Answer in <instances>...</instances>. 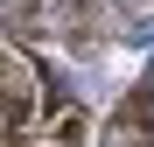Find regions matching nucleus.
I'll use <instances>...</instances> for the list:
<instances>
[{
  "mask_svg": "<svg viewBox=\"0 0 154 147\" xmlns=\"http://www.w3.org/2000/svg\"><path fill=\"white\" fill-rule=\"evenodd\" d=\"M14 126H21V112H14V105H0V140H7Z\"/></svg>",
  "mask_w": 154,
  "mask_h": 147,
  "instance_id": "1",
  "label": "nucleus"
}]
</instances>
